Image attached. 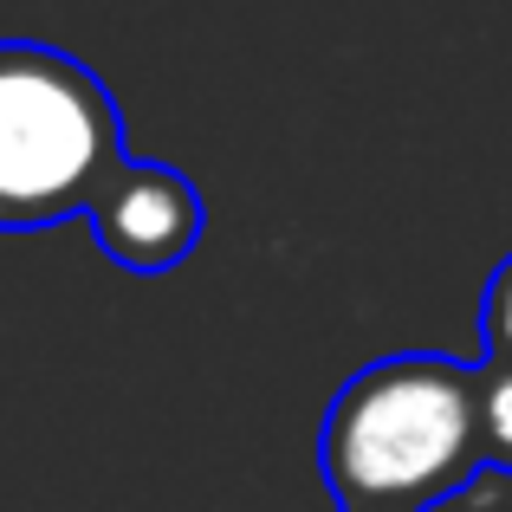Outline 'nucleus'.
Wrapping results in <instances>:
<instances>
[{
  "label": "nucleus",
  "mask_w": 512,
  "mask_h": 512,
  "mask_svg": "<svg viewBox=\"0 0 512 512\" xmlns=\"http://www.w3.org/2000/svg\"><path fill=\"white\" fill-rule=\"evenodd\" d=\"M318 467L338 506L428 512L480 474L474 363L402 350L376 357L331 396Z\"/></svg>",
  "instance_id": "nucleus-1"
},
{
  "label": "nucleus",
  "mask_w": 512,
  "mask_h": 512,
  "mask_svg": "<svg viewBox=\"0 0 512 512\" xmlns=\"http://www.w3.org/2000/svg\"><path fill=\"white\" fill-rule=\"evenodd\" d=\"M124 163L117 98L85 59L39 39H0V227L78 221Z\"/></svg>",
  "instance_id": "nucleus-2"
},
{
  "label": "nucleus",
  "mask_w": 512,
  "mask_h": 512,
  "mask_svg": "<svg viewBox=\"0 0 512 512\" xmlns=\"http://www.w3.org/2000/svg\"><path fill=\"white\" fill-rule=\"evenodd\" d=\"M85 221L111 266H124V273H169V266H182L195 253L208 208H201V188L182 169L130 163L124 156L104 175V188L91 195Z\"/></svg>",
  "instance_id": "nucleus-3"
},
{
  "label": "nucleus",
  "mask_w": 512,
  "mask_h": 512,
  "mask_svg": "<svg viewBox=\"0 0 512 512\" xmlns=\"http://www.w3.org/2000/svg\"><path fill=\"white\" fill-rule=\"evenodd\" d=\"M474 415H480V461L512 474V363H474Z\"/></svg>",
  "instance_id": "nucleus-4"
},
{
  "label": "nucleus",
  "mask_w": 512,
  "mask_h": 512,
  "mask_svg": "<svg viewBox=\"0 0 512 512\" xmlns=\"http://www.w3.org/2000/svg\"><path fill=\"white\" fill-rule=\"evenodd\" d=\"M480 338H487V357L512 363V253L493 266L487 299H480Z\"/></svg>",
  "instance_id": "nucleus-5"
},
{
  "label": "nucleus",
  "mask_w": 512,
  "mask_h": 512,
  "mask_svg": "<svg viewBox=\"0 0 512 512\" xmlns=\"http://www.w3.org/2000/svg\"><path fill=\"white\" fill-rule=\"evenodd\" d=\"M338 512H357V506H338Z\"/></svg>",
  "instance_id": "nucleus-6"
}]
</instances>
